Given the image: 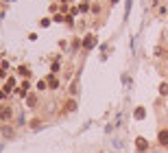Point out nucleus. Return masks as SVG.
Instances as JSON below:
<instances>
[{"label":"nucleus","instance_id":"nucleus-1","mask_svg":"<svg viewBox=\"0 0 168 153\" xmlns=\"http://www.w3.org/2000/svg\"><path fill=\"white\" fill-rule=\"evenodd\" d=\"M11 116H13L11 107H7V105H2V107H0V118H2V120H9Z\"/></svg>","mask_w":168,"mask_h":153},{"label":"nucleus","instance_id":"nucleus-2","mask_svg":"<svg viewBox=\"0 0 168 153\" xmlns=\"http://www.w3.org/2000/svg\"><path fill=\"white\" fill-rule=\"evenodd\" d=\"M94 44H96V37H94V35H85V39H83V46H85V48H92Z\"/></svg>","mask_w":168,"mask_h":153},{"label":"nucleus","instance_id":"nucleus-3","mask_svg":"<svg viewBox=\"0 0 168 153\" xmlns=\"http://www.w3.org/2000/svg\"><path fill=\"white\" fill-rule=\"evenodd\" d=\"M159 144L168 147V131H159Z\"/></svg>","mask_w":168,"mask_h":153},{"label":"nucleus","instance_id":"nucleus-4","mask_svg":"<svg viewBox=\"0 0 168 153\" xmlns=\"http://www.w3.org/2000/svg\"><path fill=\"white\" fill-rule=\"evenodd\" d=\"M135 142H138V144H135V147H138V151H144V149H146V140H144V138H138Z\"/></svg>","mask_w":168,"mask_h":153},{"label":"nucleus","instance_id":"nucleus-5","mask_svg":"<svg viewBox=\"0 0 168 153\" xmlns=\"http://www.w3.org/2000/svg\"><path fill=\"white\" fill-rule=\"evenodd\" d=\"M66 110H68V112L74 110V101H68V103H66Z\"/></svg>","mask_w":168,"mask_h":153},{"label":"nucleus","instance_id":"nucleus-6","mask_svg":"<svg viewBox=\"0 0 168 153\" xmlns=\"http://www.w3.org/2000/svg\"><path fill=\"white\" fill-rule=\"evenodd\" d=\"M20 74L26 76V74H29V68H26V66H22V68H20Z\"/></svg>","mask_w":168,"mask_h":153},{"label":"nucleus","instance_id":"nucleus-7","mask_svg":"<svg viewBox=\"0 0 168 153\" xmlns=\"http://www.w3.org/2000/svg\"><path fill=\"white\" fill-rule=\"evenodd\" d=\"M35 103H37V98H35V96H29V105H31V107H33V105H35Z\"/></svg>","mask_w":168,"mask_h":153},{"label":"nucleus","instance_id":"nucleus-8","mask_svg":"<svg viewBox=\"0 0 168 153\" xmlns=\"http://www.w3.org/2000/svg\"><path fill=\"white\" fill-rule=\"evenodd\" d=\"M37 90H46V81H39L37 83Z\"/></svg>","mask_w":168,"mask_h":153}]
</instances>
